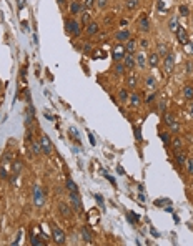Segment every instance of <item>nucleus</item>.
Returning a JSON list of instances; mask_svg holds the SVG:
<instances>
[{
    "label": "nucleus",
    "instance_id": "obj_39",
    "mask_svg": "<svg viewBox=\"0 0 193 246\" xmlns=\"http://www.w3.org/2000/svg\"><path fill=\"white\" fill-rule=\"evenodd\" d=\"M188 12H190V10H188V7H186V5H182V7H180V13H182L183 17H186V15H188Z\"/></svg>",
    "mask_w": 193,
    "mask_h": 246
},
{
    "label": "nucleus",
    "instance_id": "obj_13",
    "mask_svg": "<svg viewBox=\"0 0 193 246\" xmlns=\"http://www.w3.org/2000/svg\"><path fill=\"white\" fill-rule=\"evenodd\" d=\"M115 38L118 40V42H127V40L130 38V32L128 30H120V32L115 35Z\"/></svg>",
    "mask_w": 193,
    "mask_h": 246
},
{
    "label": "nucleus",
    "instance_id": "obj_43",
    "mask_svg": "<svg viewBox=\"0 0 193 246\" xmlns=\"http://www.w3.org/2000/svg\"><path fill=\"white\" fill-rule=\"evenodd\" d=\"M135 138L138 141H142V130L140 128H135Z\"/></svg>",
    "mask_w": 193,
    "mask_h": 246
},
{
    "label": "nucleus",
    "instance_id": "obj_40",
    "mask_svg": "<svg viewBox=\"0 0 193 246\" xmlns=\"http://www.w3.org/2000/svg\"><path fill=\"white\" fill-rule=\"evenodd\" d=\"M155 97H156L155 93H148V95H147V100H145V101H147V103H151V101L155 100Z\"/></svg>",
    "mask_w": 193,
    "mask_h": 246
},
{
    "label": "nucleus",
    "instance_id": "obj_53",
    "mask_svg": "<svg viewBox=\"0 0 193 246\" xmlns=\"http://www.w3.org/2000/svg\"><path fill=\"white\" fill-rule=\"evenodd\" d=\"M158 10H160V12L165 10V3H163V2H158Z\"/></svg>",
    "mask_w": 193,
    "mask_h": 246
},
{
    "label": "nucleus",
    "instance_id": "obj_45",
    "mask_svg": "<svg viewBox=\"0 0 193 246\" xmlns=\"http://www.w3.org/2000/svg\"><path fill=\"white\" fill-rule=\"evenodd\" d=\"M186 73H193V63H191V62H188V63H186Z\"/></svg>",
    "mask_w": 193,
    "mask_h": 246
},
{
    "label": "nucleus",
    "instance_id": "obj_30",
    "mask_svg": "<svg viewBox=\"0 0 193 246\" xmlns=\"http://www.w3.org/2000/svg\"><path fill=\"white\" fill-rule=\"evenodd\" d=\"M32 244H33V246H42V244H45V240H42V238H38V236H35V238L32 240Z\"/></svg>",
    "mask_w": 193,
    "mask_h": 246
},
{
    "label": "nucleus",
    "instance_id": "obj_35",
    "mask_svg": "<svg viewBox=\"0 0 193 246\" xmlns=\"http://www.w3.org/2000/svg\"><path fill=\"white\" fill-rule=\"evenodd\" d=\"M127 216H128L130 223H137V221H138V216H135V214H133L132 211H128V214H127Z\"/></svg>",
    "mask_w": 193,
    "mask_h": 246
},
{
    "label": "nucleus",
    "instance_id": "obj_29",
    "mask_svg": "<svg viewBox=\"0 0 193 246\" xmlns=\"http://www.w3.org/2000/svg\"><path fill=\"white\" fill-rule=\"evenodd\" d=\"M145 85H147L148 88H153L155 87V78L153 77H147L145 78Z\"/></svg>",
    "mask_w": 193,
    "mask_h": 246
},
{
    "label": "nucleus",
    "instance_id": "obj_26",
    "mask_svg": "<svg viewBox=\"0 0 193 246\" xmlns=\"http://www.w3.org/2000/svg\"><path fill=\"white\" fill-rule=\"evenodd\" d=\"M138 7V0H127V8L128 10H135Z\"/></svg>",
    "mask_w": 193,
    "mask_h": 246
},
{
    "label": "nucleus",
    "instance_id": "obj_4",
    "mask_svg": "<svg viewBox=\"0 0 193 246\" xmlns=\"http://www.w3.org/2000/svg\"><path fill=\"white\" fill-rule=\"evenodd\" d=\"M40 146H42V153H45V155H50L52 153V141H50V138H48L47 135H42L40 136Z\"/></svg>",
    "mask_w": 193,
    "mask_h": 246
},
{
    "label": "nucleus",
    "instance_id": "obj_14",
    "mask_svg": "<svg viewBox=\"0 0 193 246\" xmlns=\"http://www.w3.org/2000/svg\"><path fill=\"white\" fill-rule=\"evenodd\" d=\"M135 62H137V65L140 67V68H145V67H147V58H145V55H143L142 52H140V53H137Z\"/></svg>",
    "mask_w": 193,
    "mask_h": 246
},
{
    "label": "nucleus",
    "instance_id": "obj_49",
    "mask_svg": "<svg viewBox=\"0 0 193 246\" xmlns=\"http://www.w3.org/2000/svg\"><path fill=\"white\" fill-rule=\"evenodd\" d=\"M168 203H170V200H163V201H156L155 205L156 206H161V205H168Z\"/></svg>",
    "mask_w": 193,
    "mask_h": 246
},
{
    "label": "nucleus",
    "instance_id": "obj_7",
    "mask_svg": "<svg viewBox=\"0 0 193 246\" xmlns=\"http://www.w3.org/2000/svg\"><path fill=\"white\" fill-rule=\"evenodd\" d=\"M175 33H177V38H178V42H180L182 45H186V43H190V38H188V33H186L185 28H182V27H180V28H178Z\"/></svg>",
    "mask_w": 193,
    "mask_h": 246
},
{
    "label": "nucleus",
    "instance_id": "obj_28",
    "mask_svg": "<svg viewBox=\"0 0 193 246\" xmlns=\"http://www.w3.org/2000/svg\"><path fill=\"white\" fill-rule=\"evenodd\" d=\"M115 71H116L118 75H122L123 71H125V65L122 63V62H116V65H115Z\"/></svg>",
    "mask_w": 193,
    "mask_h": 246
},
{
    "label": "nucleus",
    "instance_id": "obj_16",
    "mask_svg": "<svg viewBox=\"0 0 193 246\" xmlns=\"http://www.w3.org/2000/svg\"><path fill=\"white\" fill-rule=\"evenodd\" d=\"M138 105H140V95H138V93H132V95H130V106H132V108H137Z\"/></svg>",
    "mask_w": 193,
    "mask_h": 246
},
{
    "label": "nucleus",
    "instance_id": "obj_37",
    "mask_svg": "<svg viewBox=\"0 0 193 246\" xmlns=\"http://www.w3.org/2000/svg\"><path fill=\"white\" fill-rule=\"evenodd\" d=\"M20 170H22V163L20 162H15V163H13V173H20Z\"/></svg>",
    "mask_w": 193,
    "mask_h": 246
},
{
    "label": "nucleus",
    "instance_id": "obj_20",
    "mask_svg": "<svg viewBox=\"0 0 193 246\" xmlns=\"http://www.w3.org/2000/svg\"><path fill=\"white\" fill-rule=\"evenodd\" d=\"M98 32V24H95V22H90V24L87 25V33L88 35H95Z\"/></svg>",
    "mask_w": 193,
    "mask_h": 246
},
{
    "label": "nucleus",
    "instance_id": "obj_52",
    "mask_svg": "<svg viewBox=\"0 0 193 246\" xmlns=\"http://www.w3.org/2000/svg\"><path fill=\"white\" fill-rule=\"evenodd\" d=\"M165 110V101H160L158 103V111H163Z\"/></svg>",
    "mask_w": 193,
    "mask_h": 246
},
{
    "label": "nucleus",
    "instance_id": "obj_41",
    "mask_svg": "<svg viewBox=\"0 0 193 246\" xmlns=\"http://www.w3.org/2000/svg\"><path fill=\"white\" fill-rule=\"evenodd\" d=\"M95 5V0H85V8H92Z\"/></svg>",
    "mask_w": 193,
    "mask_h": 246
},
{
    "label": "nucleus",
    "instance_id": "obj_19",
    "mask_svg": "<svg viewBox=\"0 0 193 246\" xmlns=\"http://www.w3.org/2000/svg\"><path fill=\"white\" fill-rule=\"evenodd\" d=\"M168 28H170V32H177L178 28H180V25H178V20H177V17H173L172 20L168 22Z\"/></svg>",
    "mask_w": 193,
    "mask_h": 246
},
{
    "label": "nucleus",
    "instance_id": "obj_17",
    "mask_svg": "<svg viewBox=\"0 0 193 246\" xmlns=\"http://www.w3.org/2000/svg\"><path fill=\"white\" fill-rule=\"evenodd\" d=\"M58 209H60V213H62V216H65V218H68L70 214H72V209L67 206L65 203H60L58 205Z\"/></svg>",
    "mask_w": 193,
    "mask_h": 246
},
{
    "label": "nucleus",
    "instance_id": "obj_27",
    "mask_svg": "<svg viewBox=\"0 0 193 246\" xmlns=\"http://www.w3.org/2000/svg\"><path fill=\"white\" fill-rule=\"evenodd\" d=\"M118 98H120V101H127L128 100V92L125 90V88H123V90H120L118 92Z\"/></svg>",
    "mask_w": 193,
    "mask_h": 246
},
{
    "label": "nucleus",
    "instance_id": "obj_10",
    "mask_svg": "<svg viewBox=\"0 0 193 246\" xmlns=\"http://www.w3.org/2000/svg\"><path fill=\"white\" fill-rule=\"evenodd\" d=\"M123 65H125V68H135V65H137V62H135V57H133V53H127L125 55V58H123Z\"/></svg>",
    "mask_w": 193,
    "mask_h": 246
},
{
    "label": "nucleus",
    "instance_id": "obj_31",
    "mask_svg": "<svg viewBox=\"0 0 193 246\" xmlns=\"http://www.w3.org/2000/svg\"><path fill=\"white\" fill-rule=\"evenodd\" d=\"M32 150L35 155H40L42 153V146H40V143H32Z\"/></svg>",
    "mask_w": 193,
    "mask_h": 246
},
{
    "label": "nucleus",
    "instance_id": "obj_2",
    "mask_svg": "<svg viewBox=\"0 0 193 246\" xmlns=\"http://www.w3.org/2000/svg\"><path fill=\"white\" fill-rule=\"evenodd\" d=\"M65 27H67V32L70 35H73V37H78L80 35V24L75 20H67L65 22Z\"/></svg>",
    "mask_w": 193,
    "mask_h": 246
},
{
    "label": "nucleus",
    "instance_id": "obj_1",
    "mask_svg": "<svg viewBox=\"0 0 193 246\" xmlns=\"http://www.w3.org/2000/svg\"><path fill=\"white\" fill-rule=\"evenodd\" d=\"M33 203H35V206H38V208L43 206V203H45V196H43V191L38 185L33 186Z\"/></svg>",
    "mask_w": 193,
    "mask_h": 246
},
{
    "label": "nucleus",
    "instance_id": "obj_25",
    "mask_svg": "<svg viewBox=\"0 0 193 246\" xmlns=\"http://www.w3.org/2000/svg\"><path fill=\"white\" fill-rule=\"evenodd\" d=\"M80 235H82V238H83L85 241H87V243H90V241H92L90 235H88V231H87V228H85V226L80 228Z\"/></svg>",
    "mask_w": 193,
    "mask_h": 246
},
{
    "label": "nucleus",
    "instance_id": "obj_3",
    "mask_svg": "<svg viewBox=\"0 0 193 246\" xmlns=\"http://www.w3.org/2000/svg\"><path fill=\"white\" fill-rule=\"evenodd\" d=\"M173 68H175V57H173V53H168L163 58V70H165V73H172Z\"/></svg>",
    "mask_w": 193,
    "mask_h": 246
},
{
    "label": "nucleus",
    "instance_id": "obj_23",
    "mask_svg": "<svg viewBox=\"0 0 193 246\" xmlns=\"http://www.w3.org/2000/svg\"><path fill=\"white\" fill-rule=\"evenodd\" d=\"M67 188H68V191L70 193H78V190H77V185L73 183V180H67Z\"/></svg>",
    "mask_w": 193,
    "mask_h": 246
},
{
    "label": "nucleus",
    "instance_id": "obj_50",
    "mask_svg": "<svg viewBox=\"0 0 193 246\" xmlns=\"http://www.w3.org/2000/svg\"><path fill=\"white\" fill-rule=\"evenodd\" d=\"M17 5H19V8L22 10V8L25 7V2H24V0H17Z\"/></svg>",
    "mask_w": 193,
    "mask_h": 246
},
{
    "label": "nucleus",
    "instance_id": "obj_55",
    "mask_svg": "<svg viewBox=\"0 0 193 246\" xmlns=\"http://www.w3.org/2000/svg\"><path fill=\"white\" fill-rule=\"evenodd\" d=\"M58 3H60V5H64V3H65V0H58Z\"/></svg>",
    "mask_w": 193,
    "mask_h": 246
},
{
    "label": "nucleus",
    "instance_id": "obj_33",
    "mask_svg": "<svg viewBox=\"0 0 193 246\" xmlns=\"http://www.w3.org/2000/svg\"><path fill=\"white\" fill-rule=\"evenodd\" d=\"M0 178H2V180L8 178V171H7V168H5V166H0Z\"/></svg>",
    "mask_w": 193,
    "mask_h": 246
},
{
    "label": "nucleus",
    "instance_id": "obj_38",
    "mask_svg": "<svg viewBox=\"0 0 193 246\" xmlns=\"http://www.w3.org/2000/svg\"><path fill=\"white\" fill-rule=\"evenodd\" d=\"M172 145H173V148H175V150H178V148H180V146H182V140H178V138H175V140L172 141Z\"/></svg>",
    "mask_w": 193,
    "mask_h": 246
},
{
    "label": "nucleus",
    "instance_id": "obj_24",
    "mask_svg": "<svg viewBox=\"0 0 193 246\" xmlns=\"http://www.w3.org/2000/svg\"><path fill=\"white\" fill-rule=\"evenodd\" d=\"M80 10H82V5H80L78 2H72V5H70V13H80Z\"/></svg>",
    "mask_w": 193,
    "mask_h": 246
},
{
    "label": "nucleus",
    "instance_id": "obj_34",
    "mask_svg": "<svg viewBox=\"0 0 193 246\" xmlns=\"http://www.w3.org/2000/svg\"><path fill=\"white\" fill-rule=\"evenodd\" d=\"M88 20H90V15H88V13H83L82 15V25H88L90 24Z\"/></svg>",
    "mask_w": 193,
    "mask_h": 246
},
{
    "label": "nucleus",
    "instance_id": "obj_8",
    "mask_svg": "<svg viewBox=\"0 0 193 246\" xmlns=\"http://www.w3.org/2000/svg\"><path fill=\"white\" fill-rule=\"evenodd\" d=\"M125 55H127L125 47H123V45H116L115 50H113V58H115L116 62H122V60L125 58Z\"/></svg>",
    "mask_w": 193,
    "mask_h": 246
},
{
    "label": "nucleus",
    "instance_id": "obj_15",
    "mask_svg": "<svg viewBox=\"0 0 193 246\" xmlns=\"http://www.w3.org/2000/svg\"><path fill=\"white\" fill-rule=\"evenodd\" d=\"M125 50H127L128 53H133L137 50V40H132V38H128L127 40V45H125Z\"/></svg>",
    "mask_w": 193,
    "mask_h": 246
},
{
    "label": "nucleus",
    "instance_id": "obj_5",
    "mask_svg": "<svg viewBox=\"0 0 193 246\" xmlns=\"http://www.w3.org/2000/svg\"><path fill=\"white\" fill-rule=\"evenodd\" d=\"M163 120H165V123H167L168 127L172 128L173 133H178V130H180V125L177 123V120H175V117H173L172 113H167V115L163 117Z\"/></svg>",
    "mask_w": 193,
    "mask_h": 246
},
{
    "label": "nucleus",
    "instance_id": "obj_42",
    "mask_svg": "<svg viewBox=\"0 0 193 246\" xmlns=\"http://www.w3.org/2000/svg\"><path fill=\"white\" fill-rule=\"evenodd\" d=\"M140 45H142L143 48H148V47H150V42H148L147 38H142V40H140Z\"/></svg>",
    "mask_w": 193,
    "mask_h": 246
},
{
    "label": "nucleus",
    "instance_id": "obj_32",
    "mask_svg": "<svg viewBox=\"0 0 193 246\" xmlns=\"http://www.w3.org/2000/svg\"><path fill=\"white\" fill-rule=\"evenodd\" d=\"M186 171L190 173V175H193V158L186 160Z\"/></svg>",
    "mask_w": 193,
    "mask_h": 246
},
{
    "label": "nucleus",
    "instance_id": "obj_9",
    "mask_svg": "<svg viewBox=\"0 0 193 246\" xmlns=\"http://www.w3.org/2000/svg\"><path fill=\"white\" fill-rule=\"evenodd\" d=\"M70 200H72V203H73L75 209H77V213H78V214H82L83 208H82V201H80L78 193H70Z\"/></svg>",
    "mask_w": 193,
    "mask_h": 246
},
{
    "label": "nucleus",
    "instance_id": "obj_22",
    "mask_svg": "<svg viewBox=\"0 0 193 246\" xmlns=\"http://www.w3.org/2000/svg\"><path fill=\"white\" fill-rule=\"evenodd\" d=\"M183 97H185L186 100H193V87L186 85V87L183 88Z\"/></svg>",
    "mask_w": 193,
    "mask_h": 246
},
{
    "label": "nucleus",
    "instance_id": "obj_48",
    "mask_svg": "<svg viewBox=\"0 0 193 246\" xmlns=\"http://www.w3.org/2000/svg\"><path fill=\"white\" fill-rule=\"evenodd\" d=\"M17 178H19V173H13V175H12V178H10V183H12V185H15Z\"/></svg>",
    "mask_w": 193,
    "mask_h": 246
},
{
    "label": "nucleus",
    "instance_id": "obj_36",
    "mask_svg": "<svg viewBox=\"0 0 193 246\" xmlns=\"http://www.w3.org/2000/svg\"><path fill=\"white\" fill-rule=\"evenodd\" d=\"M160 138H161V141L163 143H170V136H168V133H160Z\"/></svg>",
    "mask_w": 193,
    "mask_h": 246
},
{
    "label": "nucleus",
    "instance_id": "obj_44",
    "mask_svg": "<svg viewBox=\"0 0 193 246\" xmlns=\"http://www.w3.org/2000/svg\"><path fill=\"white\" fill-rule=\"evenodd\" d=\"M128 85H130V87H135V85H137V78L133 77V75L128 78Z\"/></svg>",
    "mask_w": 193,
    "mask_h": 246
},
{
    "label": "nucleus",
    "instance_id": "obj_47",
    "mask_svg": "<svg viewBox=\"0 0 193 246\" xmlns=\"http://www.w3.org/2000/svg\"><path fill=\"white\" fill-rule=\"evenodd\" d=\"M95 200L98 201V205H100V206L103 208V198H102V196H100V195H95Z\"/></svg>",
    "mask_w": 193,
    "mask_h": 246
},
{
    "label": "nucleus",
    "instance_id": "obj_18",
    "mask_svg": "<svg viewBox=\"0 0 193 246\" xmlns=\"http://www.w3.org/2000/svg\"><path fill=\"white\" fill-rule=\"evenodd\" d=\"M140 30L142 32H148L150 30V22H148L147 17H142L140 19Z\"/></svg>",
    "mask_w": 193,
    "mask_h": 246
},
{
    "label": "nucleus",
    "instance_id": "obj_11",
    "mask_svg": "<svg viewBox=\"0 0 193 246\" xmlns=\"http://www.w3.org/2000/svg\"><path fill=\"white\" fill-rule=\"evenodd\" d=\"M147 62H148V65H150L151 68L158 67V62H160V57H158V53H156V52L150 53V55H148V58H147Z\"/></svg>",
    "mask_w": 193,
    "mask_h": 246
},
{
    "label": "nucleus",
    "instance_id": "obj_51",
    "mask_svg": "<svg viewBox=\"0 0 193 246\" xmlns=\"http://www.w3.org/2000/svg\"><path fill=\"white\" fill-rule=\"evenodd\" d=\"M183 47L186 48V52H188V53H193V47L190 45V43H186V45H183Z\"/></svg>",
    "mask_w": 193,
    "mask_h": 246
},
{
    "label": "nucleus",
    "instance_id": "obj_21",
    "mask_svg": "<svg viewBox=\"0 0 193 246\" xmlns=\"http://www.w3.org/2000/svg\"><path fill=\"white\" fill-rule=\"evenodd\" d=\"M175 160H177L178 165H185L186 163V155L183 153V151H178V153H175Z\"/></svg>",
    "mask_w": 193,
    "mask_h": 246
},
{
    "label": "nucleus",
    "instance_id": "obj_6",
    "mask_svg": "<svg viewBox=\"0 0 193 246\" xmlns=\"http://www.w3.org/2000/svg\"><path fill=\"white\" fill-rule=\"evenodd\" d=\"M52 235H53V241H55L57 244H64L65 243V233L60 230V228L53 226L52 228Z\"/></svg>",
    "mask_w": 193,
    "mask_h": 246
},
{
    "label": "nucleus",
    "instance_id": "obj_54",
    "mask_svg": "<svg viewBox=\"0 0 193 246\" xmlns=\"http://www.w3.org/2000/svg\"><path fill=\"white\" fill-rule=\"evenodd\" d=\"M88 138H90V143H92V145H95V138H93V135H88Z\"/></svg>",
    "mask_w": 193,
    "mask_h": 246
},
{
    "label": "nucleus",
    "instance_id": "obj_46",
    "mask_svg": "<svg viewBox=\"0 0 193 246\" xmlns=\"http://www.w3.org/2000/svg\"><path fill=\"white\" fill-rule=\"evenodd\" d=\"M107 2H108V0H97V3H98V7H107Z\"/></svg>",
    "mask_w": 193,
    "mask_h": 246
},
{
    "label": "nucleus",
    "instance_id": "obj_12",
    "mask_svg": "<svg viewBox=\"0 0 193 246\" xmlns=\"http://www.w3.org/2000/svg\"><path fill=\"white\" fill-rule=\"evenodd\" d=\"M156 53H158V57H167L170 50H168V45L167 43H158V47H156Z\"/></svg>",
    "mask_w": 193,
    "mask_h": 246
}]
</instances>
